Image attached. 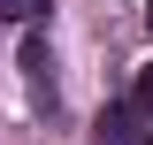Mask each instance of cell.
Wrapping results in <instances>:
<instances>
[{"label": "cell", "mask_w": 153, "mask_h": 145, "mask_svg": "<svg viewBox=\"0 0 153 145\" xmlns=\"http://www.w3.org/2000/svg\"><path fill=\"white\" fill-rule=\"evenodd\" d=\"M130 107H138V130H146V145H153V61L138 69V92H130Z\"/></svg>", "instance_id": "3957f363"}, {"label": "cell", "mask_w": 153, "mask_h": 145, "mask_svg": "<svg viewBox=\"0 0 153 145\" xmlns=\"http://www.w3.org/2000/svg\"><path fill=\"white\" fill-rule=\"evenodd\" d=\"M23 69H31V84H38V99H46V107H54V76H46V38H23Z\"/></svg>", "instance_id": "7a4b0ae2"}, {"label": "cell", "mask_w": 153, "mask_h": 145, "mask_svg": "<svg viewBox=\"0 0 153 145\" xmlns=\"http://www.w3.org/2000/svg\"><path fill=\"white\" fill-rule=\"evenodd\" d=\"M138 138H146V130H138V107H107L92 122V145H138Z\"/></svg>", "instance_id": "6da1fadb"}, {"label": "cell", "mask_w": 153, "mask_h": 145, "mask_svg": "<svg viewBox=\"0 0 153 145\" xmlns=\"http://www.w3.org/2000/svg\"><path fill=\"white\" fill-rule=\"evenodd\" d=\"M146 23H153V0H146Z\"/></svg>", "instance_id": "5b68a950"}, {"label": "cell", "mask_w": 153, "mask_h": 145, "mask_svg": "<svg viewBox=\"0 0 153 145\" xmlns=\"http://www.w3.org/2000/svg\"><path fill=\"white\" fill-rule=\"evenodd\" d=\"M38 8H46V0H0V16H8V23H31Z\"/></svg>", "instance_id": "277c9868"}]
</instances>
